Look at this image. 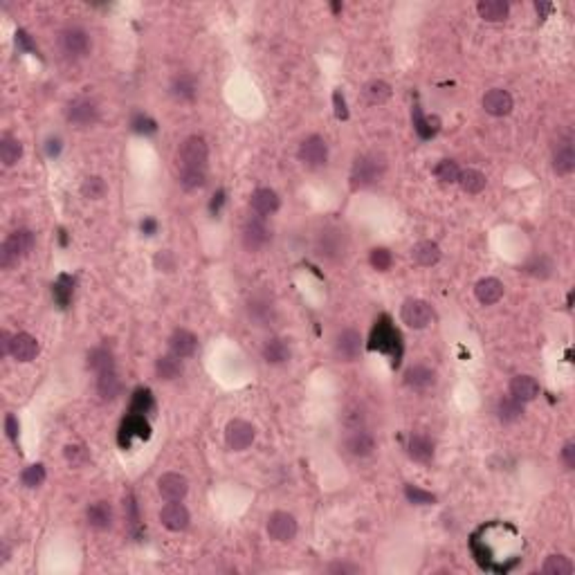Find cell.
I'll use <instances>...</instances> for the list:
<instances>
[{
  "instance_id": "cell-51",
  "label": "cell",
  "mask_w": 575,
  "mask_h": 575,
  "mask_svg": "<svg viewBox=\"0 0 575 575\" xmlns=\"http://www.w3.org/2000/svg\"><path fill=\"white\" fill-rule=\"evenodd\" d=\"M131 129H133V133H140V135H153L157 131V124L148 117V115L135 112L133 119H131Z\"/></svg>"
},
{
  "instance_id": "cell-7",
  "label": "cell",
  "mask_w": 575,
  "mask_h": 575,
  "mask_svg": "<svg viewBox=\"0 0 575 575\" xmlns=\"http://www.w3.org/2000/svg\"><path fill=\"white\" fill-rule=\"evenodd\" d=\"M272 238V232L268 229L263 216H252L250 221L243 225V232H240V240H243V247L247 252H259L263 250Z\"/></svg>"
},
{
  "instance_id": "cell-2",
  "label": "cell",
  "mask_w": 575,
  "mask_h": 575,
  "mask_svg": "<svg viewBox=\"0 0 575 575\" xmlns=\"http://www.w3.org/2000/svg\"><path fill=\"white\" fill-rule=\"evenodd\" d=\"M349 252V234L340 227H324L315 236V254L326 261H340Z\"/></svg>"
},
{
  "instance_id": "cell-63",
  "label": "cell",
  "mask_w": 575,
  "mask_h": 575,
  "mask_svg": "<svg viewBox=\"0 0 575 575\" xmlns=\"http://www.w3.org/2000/svg\"><path fill=\"white\" fill-rule=\"evenodd\" d=\"M535 9H537L539 18H546L550 11H553V5H550V3H535Z\"/></svg>"
},
{
  "instance_id": "cell-32",
  "label": "cell",
  "mask_w": 575,
  "mask_h": 575,
  "mask_svg": "<svg viewBox=\"0 0 575 575\" xmlns=\"http://www.w3.org/2000/svg\"><path fill=\"white\" fill-rule=\"evenodd\" d=\"M477 11L483 20L488 22H501L508 18L510 14V5L503 3V0H481L477 5Z\"/></svg>"
},
{
  "instance_id": "cell-46",
  "label": "cell",
  "mask_w": 575,
  "mask_h": 575,
  "mask_svg": "<svg viewBox=\"0 0 575 575\" xmlns=\"http://www.w3.org/2000/svg\"><path fill=\"white\" fill-rule=\"evenodd\" d=\"M20 481H22V486L34 490V488H39L43 486V481H45V467L41 463H34L30 467L22 470V474H20Z\"/></svg>"
},
{
  "instance_id": "cell-9",
  "label": "cell",
  "mask_w": 575,
  "mask_h": 575,
  "mask_svg": "<svg viewBox=\"0 0 575 575\" xmlns=\"http://www.w3.org/2000/svg\"><path fill=\"white\" fill-rule=\"evenodd\" d=\"M297 519L290 515V512H283V510H274L270 517H268V535L270 539L279 544H285V542H292L297 537Z\"/></svg>"
},
{
  "instance_id": "cell-25",
  "label": "cell",
  "mask_w": 575,
  "mask_h": 575,
  "mask_svg": "<svg viewBox=\"0 0 575 575\" xmlns=\"http://www.w3.org/2000/svg\"><path fill=\"white\" fill-rule=\"evenodd\" d=\"M86 519H88V526L95 528V531H108L112 526V508L108 501H97V503H90L88 510H86Z\"/></svg>"
},
{
  "instance_id": "cell-17",
  "label": "cell",
  "mask_w": 575,
  "mask_h": 575,
  "mask_svg": "<svg viewBox=\"0 0 575 575\" xmlns=\"http://www.w3.org/2000/svg\"><path fill=\"white\" fill-rule=\"evenodd\" d=\"M137 436V439H151V425L144 416L140 413H129V416L124 418L122 427H119V445L122 447H129L131 445V439Z\"/></svg>"
},
{
  "instance_id": "cell-64",
  "label": "cell",
  "mask_w": 575,
  "mask_h": 575,
  "mask_svg": "<svg viewBox=\"0 0 575 575\" xmlns=\"http://www.w3.org/2000/svg\"><path fill=\"white\" fill-rule=\"evenodd\" d=\"M0 347H3V355H9V347H11V335L7 330L0 332Z\"/></svg>"
},
{
  "instance_id": "cell-26",
  "label": "cell",
  "mask_w": 575,
  "mask_h": 575,
  "mask_svg": "<svg viewBox=\"0 0 575 575\" xmlns=\"http://www.w3.org/2000/svg\"><path fill=\"white\" fill-rule=\"evenodd\" d=\"M407 452H409V456L413 458V461L427 463V461H432V456H434V441L425 434H411L409 441H407Z\"/></svg>"
},
{
  "instance_id": "cell-23",
  "label": "cell",
  "mask_w": 575,
  "mask_h": 575,
  "mask_svg": "<svg viewBox=\"0 0 575 575\" xmlns=\"http://www.w3.org/2000/svg\"><path fill=\"white\" fill-rule=\"evenodd\" d=\"M539 396V385L533 375H515L510 380V398L517 402H533Z\"/></svg>"
},
{
  "instance_id": "cell-13",
  "label": "cell",
  "mask_w": 575,
  "mask_h": 575,
  "mask_svg": "<svg viewBox=\"0 0 575 575\" xmlns=\"http://www.w3.org/2000/svg\"><path fill=\"white\" fill-rule=\"evenodd\" d=\"M254 436H257V432L247 420L236 418L225 427V443H227L229 450H234V452L247 450V447L254 443Z\"/></svg>"
},
{
  "instance_id": "cell-29",
  "label": "cell",
  "mask_w": 575,
  "mask_h": 575,
  "mask_svg": "<svg viewBox=\"0 0 575 575\" xmlns=\"http://www.w3.org/2000/svg\"><path fill=\"white\" fill-rule=\"evenodd\" d=\"M434 382H436V373L429 369V366L416 364V366H411V369H407V373H405V385L413 391H425V389L434 387Z\"/></svg>"
},
{
  "instance_id": "cell-62",
  "label": "cell",
  "mask_w": 575,
  "mask_h": 575,
  "mask_svg": "<svg viewBox=\"0 0 575 575\" xmlns=\"http://www.w3.org/2000/svg\"><path fill=\"white\" fill-rule=\"evenodd\" d=\"M155 229H157V223L153 221V218H146V221H142V232H144L146 236L155 234Z\"/></svg>"
},
{
  "instance_id": "cell-34",
  "label": "cell",
  "mask_w": 575,
  "mask_h": 575,
  "mask_svg": "<svg viewBox=\"0 0 575 575\" xmlns=\"http://www.w3.org/2000/svg\"><path fill=\"white\" fill-rule=\"evenodd\" d=\"M155 373H157L160 380H167V382L176 380V377H180V373H182V362H180V358H176L174 353H171V355H162V358H157V362H155Z\"/></svg>"
},
{
  "instance_id": "cell-41",
  "label": "cell",
  "mask_w": 575,
  "mask_h": 575,
  "mask_svg": "<svg viewBox=\"0 0 575 575\" xmlns=\"http://www.w3.org/2000/svg\"><path fill=\"white\" fill-rule=\"evenodd\" d=\"M364 97L369 103H373V106H380V103L389 101L391 86L387 82H382V79H373V82L364 86Z\"/></svg>"
},
{
  "instance_id": "cell-31",
  "label": "cell",
  "mask_w": 575,
  "mask_h": 575,
  "mask_svg": "<svg viewBox=\"0 0 575 575\" xmlns=\"http://www.w3.org/2000/svg\"><path fill=\"white\" fill-rule=\"evenodd\" d=\"M411 259L422 268H432L441 261V247L434 243V240H420V243L413 245Z\"/></svg>"
},
{
  "instance_id": "cell-56",
  "label": "cell",
  "mask_w": 575,
  "mask_h": 575,
  "mask_svg": "<svg viewBox=\"0 0 575 575\" xmlns=\"http://www.w3.org/2000/svg\"><path fill=\"white\" fill-rule=\"evenodd\" d=\"M562 463H564L567 470H573L575 467V443L569 441L562 447Z\"/></svg>"
},
{
  "instance_id": "cell-22",
  "label": "cell",
  "mask_w": 575,
  "mask_h": 575,
  "mask_svg": "<svg viewBox=\"0 0 575 575\" xmlns=\"http://www.w3.org/2000/svg\"><path fill=\"white\" fill-rule=\"evenodd\" d=\"M195 347H198V337H195L191 330L178 328V330H174V335L169 337V351L180 360L191 358V355L195 353Z\"/></svg>"
},
{
  "instance_id": "cell-59",
  "label": "cell",
  "mask_w": 575,
  "mask_h": 575,
  "mask_svg": "<svg viewBox=\"0 0 575 575\" xmlns=\"http://www.w3.org/2000/svg\"><path fill=\"white\" fill-rule=\"evenodd\" d=\"M362 569L355 564H347V562H337V564H330L328 573H360Z\"/></svg>"
},
{
  "instance_id": "cell-37",
  "label": "cell",
  "mask_w": 575,
  "mask_h": 575,
  "mask_svg": "<svg viewBox=\"0 0 575 575\" xmlns=\"http://www.w3.org/2000/svg\"><path fill=\"white\" fill-rule=\"evenodd\" d=\"M22 155V144L16 140L14 135H5L0 140V160H3L5 167H14Z\"/></svg>"
},
{
  "instance_id": "cell-47",
  "label": "cell",
  "mask_w": 575,
  "mask_h": 575,
  "mask_svg": "<svg viewBox=\"0 0 575 575\" xmlns=\"http://www.w3.org/2000/svg\"><path fill=\"white\" fill-rule=\"evenodd\" d=\"M82 193H84V198H88V200H99L101 195L106 193V182H103L99 176H90V178L84 180Z\"/></svg>"
},
{
  "instance_id": "cell-35",
  "label": "cell",
  "mask_w": 575,
  "mask_h": 575,
  "mask_svg": "<svg viewBox=\"0 0 575 575\" xmlns=\"http://www.w3.org/2000/svg\"><path fill=\"white\" fill-rule=\"evenodd\" d=\"M522 413H524V405L522 402H517L515 398H501L497 402V418L503 422V425H512L522 418Z\"/></svg>"
},
{
  "instance_id": "cell-19",
  "label": "cell",
  "mask_w": 575,
  "mask_h": 575,
  "mask_svg": "<svg viewBox=\"0 0 575 575\" xmlns=\"http://www.w3.org/2000/svg\"><path fill=\"white\" fill-rule=\"evenodd\" d=\"M512 106H515L512 95L503 88H492L483 95V108H486V112L492 115V117H503V115H508L512 110Z\"/></svg>"
},
{
  "instance_id": "cell-21",
  "label": "cell",
  "mask_w": 575,
  "mask_h": 575,
  "mask_svg": "<svg viewBox=\"0 0 575 575\" xmlns=\"http://www.w3.org/2000/svg\"><path fill=\"white\" fill-rule=\"evenodd\" d=\"M9 355L16 362H32L39 355V340L30 332H18V335L11 337Z\"/></svg>"
},
{
  "instance_id": "cell-38",
  "label": "cell",
  "mask_w": 575,
  "mask_h": 575,
  "mask_svg": "<svg viewBox=\"0 0 575 575\" xmlns=\"http://www.w3.org/2000/svg\"><path fill=\"white\" fill-rule=\"evenodd\" d=\"M72 292H75V279L70 277V274H59L56 281H54V285H52L54 302L59 304L61 308H65L67 304H70Z\"/></svg>"
},
{
  "instance_id": "cell-57",
  "label": "cell",
  "mask_w": 575,
  "mask_h": 575,
  "mask_svg": "<svg viewBox=\"0 0 575 575\" xmlns=\"http://www.w3.org/2000/svg\"><path fill=\"white\" fill-rule=\"evenodd\" d=\"M5 432H7L11 443L18 441V420H16L14 413H7V416H5Z\"/></svg>"
},
{
  "instance_id": "cell-6",
  "label": "cell",
  "mask_w": 575,
  "mask_h": 575,
  "mask_svg": "<svg viewBox=\"0 0 575 575\" xmlns=\"http://www.w3.org/2000/svg\"><path fill=\"white\" fill-rule=\"evenodd\" d=\"M207 157H209V148H207V142L202 137L189 135L187 140L180 144V151H178L180 169H207Z\"/></svg>"
},
{
  "instance_id": "cell-14",
  "label": "cell",
  "mask_w": 575,
  "mask_h": 575,
  "mask_svg": "<svg viewBox=\"0 0 575 575\" xmlns=\"http://www.w3.org/2000/svg\"><path fill=\"white\" fill-rule=\"evenodd\" d=\"M344 452L353 458H366L375 452V439L364 427L349 429L347 439H344Z\"/></svg>"
},
{
  "instance_id": "cell-58",
  "label": "cell",
  "mask_w": 575,
  "mask_h": 575,
  "mask_svg": "<svg viewBox=\"0 0 575 575\" xmlns=\"http://www.w3.org/2000/svg\"><path fill=\"white\" fill-rule=\"evenodd\" d=\"M223 205H225V191H223V189H218V191L214 193L212 202H209V212H212V216H218V214H221Z\"/></svg>"
},
{
  "instance_id": "cell-48",
  "label": "cell",
  "mask_w": 575,
  "mask_h": 575,
  "mask_svg": "<svg viewBox=\"0 0 575 575\" xmlns=\"http://www.w3.org/2000/svg\"><path fill=\"white\" fill-rule=\"evenodd\" d=\"M364 420H366V416H364V411L358 405H349L342 413V422H344V427H347V429H362Z\"/></svg>"
},
{
  "instance_id": "cell-45",
  "label": "cell",
  "mask_w": 575,
  "mask_h": 575,
  "mask_svg": "<svg viewBox=\"0 0 575 575\" xmlns=\"http://www.w3.org/2000/svg\"><path fill=\"white\" fill-rule=\"evenodd\" d=\"M524 272L533 274V277H539V279H548L550 274H553V263H550V259H546V257H535L524 266Z\"/></svg>"
},
{
  "instance_id": "cell-20",
  "label": "cell",
  "mask_w": 575,
  "mask_h": 575,
  "mask_svg": "<svg viewBox=\"0 0 575 575\" xmlns=\"http://www.w3.org/2000/svg\"><path fill=\"white\" fill-rule=\"evenodd\" d=\"M575 169V148L571 135H567L564 140H560L557 146L553 148V171L557 176H571Z\"/></svg>"
},
{
  "instance_id": "cell-39",
  "label": "cell",
  "mask_w": 575,
  "mask_h": 575,
  "mask_svg": "<svg viewBox=\"0 0 575 575\" xmlns=\"http://www.w3.org/2000/svg\"><path fill=\"white\" fill-rule=\"evenodd\" d=\"M155 409V400H153V394L151 389H135L133 396H131V413H140V416H146V413H151Z\"/></svg>"
},
{
  "instance_id": "cell-5",
  "label": "cell",
  "mask_w": 575,
  "mask_h": 575,
  "mask_svg": "<svg viewBox=\"0 0 575 575\" xmlns=\"http://www.w3.org/2000/svg\"><path fill=\"white\" fill-rule=\"evenodd\" d=\"M56 43H59V52L70 61L84 59L90 52V34L84 27H77V25L61 30Z\"/></svg>"
},
{
  "instance_id": "cell-36",
  "label": "cell",
  "mask_w": 575,
  "mask_h": 575,
  "mask_svg": "<svg viewBox=\"0 0 575 575\" xmlns=\"http://www.w3.org/2000/svg\"><path fill=\"white\" fill-rule=\"evenodd\" d=\"M88 366L93 369L97 375L99 373H106V371H112L115 369V358H112V353L108 349H103V347H97L88 353Z\"/></svg>"
},
{
  "instance_id": "cell-12",
  "label": "cell",
  "mask_w": 575,
  "mask_h": 575,
  "mask_svg": "<svg viewBox=\"0 0 575 575\" xmlns=\"http://www.w3.org/2000/svg\"><path fill=\"white\" fill-rule=\"evenodd\" d=\"M299 160L310 167V169H317V167H324L326 160H328V144L321 135H308L306 140L299 144Z\"/></svg>"
},
{
  "instance_id": "cell-30",
  "label": "cell",
  "mask_w": 575,
  "mask_h": 575,
  "mask_svg": "<svg viewBox=\"0 0 575 575\" xmlns=\"http://www.w3.org/2000/svg\"><path fill=\"white\" fill-rule=\"evenodd\" d=\"M261 355H263V360H266L268 364L279 366V364H285L288 360H290V349H288L285 340H281V337H270L266 344H263Z\"/></svg>"
},
{
  "instance_id": "cell-40",
  "label": "cell",
  "mask_w": 575,
  "mask_h": 575,
  "mask_svg": "<svg viewBox=\"0 0 575 575\" xmlns=\"http://www.w3.org/2000/svg\"><path fill=\"white\" fill-rule=\"evenodd\" d=\"M486 182H488L486 176L477 169H465L461 171V176H458V185H461L465 193H481L486 189Z\"/></svg>"
},
{
  "instance_id": "cell-28",
  "label": "cell",
  "mask_w": 575,
  "mask_h": 575,
  "mask_svg": "<svg viewBox=\"0 0 575 575\" xmlns=\"http://www.w3.org/2000/svg\"><path fill=\"white\" fill-rule=\"evenodd\" d=\"M169 90L178 101H193L195 95H198V82H195L193 75L182 72V75L174 77V82H171Z\"/></svg>"
},
{
  "instance_id": "cell-61",
  "label": "cell",
  "mask_w": 575,
  "mask_h": 575,
  "mask_svg": "<svg viewBox=\"0 0 575 575\" xmlns=\"http://www.w3.org/2000/svg\"><path fill=\"white\" fill-rule=\"evenodd\" d=\"M16 43L20 45L22 50H34V48H32V41H30V37H27V32H25V30H18V32H16Z\"/></svg>"
},
{
  "instance_id": "cell-49",
  "label": "cell",
  "mask_w": 575,
  "mask_h": 575,
  "mask_svg": "<svg viewBox=\"0 0 575 575\" xmlns=\"http://www.w3.org/2000/svg\"><path fill=\"white\" fill-rule=\"evenodd\" d=\"M411 117H413V129H416V133L422 137V140H429V137H434L436 129H432V122L422 115L420 106H413Z\"/></svg>"
},
{
  "instance_id": "cell-16",
  "label": "cell",
  "mask_w": 575,
  "mask_h": 575,
  "mask_svg": "<svg viewBox=\"0 0 575 575\" xmlns=\"http://www.w3.org/2000/svg\"><path fill=\"white\" fill-rule=\"evenodd\" d=\"M157 490L167 501H182L189 492V481L178 472H167L157 479Z\"/></svg>"
},
{
  "instance_id": "cell-4",
  "label": "cell",
  "mask_w": 575,
  "mask_h": 575,
  "mask_svg": "<svg viewBox=\"0 0 575 575\" xmlns=\"http://www.w3.org/2000/svg\"><path fill=\"white\" fill-rule=\"evenodd\" d=\"M34 247V234L30 229H16L11 232L3 247H0V266L3 268H11L16 266L20 259H25L30 254V250Z\"/></svg>"
},
{
  "instance_id": "cell-15",
  "label": "cell",
  "mask_w": 575,
  "mask_h": 575,
  "mask_svg": "<svg viewBox=\"0 0 575 575\" xmlns=\"http://www.w3.org/2000/svg\"><path fill=\"white\" fill-rule=\"evenodd\" d=\"M362 351V337L358 330L344 328L340 335L335 337V355L342 362H353L360 358Z\"/></svg>"
},
{
  "instance_id": "cell-55",
  "label": "cell",
  "mask_w": 575,
  "mask_h": 575,
  "mask_svg": "<svg viewBox=\"0 0 575 575\" xmlns=\"http://www.w3.org/2000/svg\"><path fill=\"white\" fill-rule=\"evenodd\" d=\"M332 103H335V115H337V119H349L347 99H344L342 90H335V95H332Z\"/></svg>"
},
{
  "instance_id": "cell-44",
  "label": "cell",
  "mask_w": 575,
  "mask_h": 575,
  "mask_svg": "<svg viewBox=\"0 0 575 575\" xmlns=\"http://www.w3.org/2000/svg\"><path fill=\"white\" fill-rule=\"evenodd\" d=\"M434 174L443 185H454V182H458V176H461V169H458L454 160H443V162L436 164Z\"/></svg>"
},
{
  "instance_id": "cell-33",
  "label": "cell",
  "mask_w": 575,
  "mask_h": 575,
  "mask_svg": "<svg viewBox=\"0 0 575 575\" xmlns=\"http://www.w3.org/2000/svg\"><path fill=\"white\" fill-rule=\"evenodd\" d=\"M97 394L103 402H110L122 394V382H119L117 373H115V369L97 375Z\"/></svg>"
},
{
  "instance_id": "cell-42",
  "label": "cell",
  "mask_w": 575,
  "mask_h": 575,
  "mask_svg": "<svg viewBox=\"0 0 575 575\" xmlns=\"http://www.w3.org/2000/svg\"><path fill=\"white\" fill-rule=\"evenodd\" d=\"M542 573L546 575H571L573 573V564L571 560L564 557V555H548L544 567H542Z\"/></svg>"
},
{
  "instance_id": "cell-24",
  "label": "cell",
  "mask_w": 575,
  "mask_h": 575,
  "mask_svg": "<svg viewBox=\"0 0 575 575\" xmlns=\"http://www.w3.org/2000/svg\"><path fill=\"white\" fill-rule=\"evenodd\" d=\"M250 205H252V209H254V214L257 216H270V214H274L279 209V195H277V191L274 189H268V187H261V189H257L254 193H252V200H250Z\"/></svg>"
},
{
  "instance_id": "cell-50",
  "label": "cell",
  "mask_w": 575,
  "mask_h": 575,
  "mask_svg": "<svg viewBox=\"0 0 575 575\" xmlns=\"http://www.w3.org/2000/svg\"><path fill=\"white\" fill-rule=\"evenodd\" d=\"M405 497L409 503H416V505H432L436 503V494L422 490V488H416V486H405Z\"/></svg>"
},
{
  "instance_id": "cell-3",
  "label": "cell",
  "mask_w": 575,
  "mask_h": 575,
  "mask_svg": "<svg viewBox=\"0 0 575 575\" xmlns=\"http://www.w3.org/2000/svg\"><path fill=\"white\" fill-rule=\"evenodd\" d=\"M371 351H382V353H391L394 355V364H398L400 355H402V344H400V332L391 324L389 315H382L380 319L375 321L373 332H371Z\"/></svg>"
},
{
  "instance_id": "cell-60",
  "label": "cell",
  "mask_w": 575,
  "mask_h": 575,
  "mask_svg": "<svg viewBox=\"0 0 575 575\" xmlns=\"http://www.w3.org/2000/svg\"><path fill=\"white\" fill-rule=\"evenodd\" d=\"M45 151H48V155L50 157H56L61 153V140L59 137H50L48 140V146H45Z\"/></svg>"
},
{
  "instance_id": "cell-1",
  "label": "cell",
  "mask_w": 575,
  "mask_h": 575,
  "mask_svg": "<svg viewBox=\"0 0 575 575\" xmlns=\"http://www.w3.org/2000/svg\"><path fill=\"white\" fill-rule=\"evenodd\" d=\"M387 171V160L377 153H364L353 162L351 169V187L358 189H369L382 180Z\"/></svg>"
},
{
  "instance_id": "cell-54",
  "label": "cell",
  "mask_w": 575,
  "mask_h": 575,
  "mask_svg": "<svg viewBox=\"0 0 575 575\" xmlns=\"http://www.w3.org/2000/svg\"><path fill=\"white\" fill-rule=\"evenodd\" d=\"M155 266L160 270H164V272H171V270L176 268V259H174V254H171V252H160V254L155 257Z\"/></svg>"
},
{
  "instance_id": "cell-27",
  "label": "cell",
  "mask_w": 575,
  "mask_h": 575,
  "mask_svg": "<svg viewBox=\"0 0 575 575\" xmlns=\"http://www.w3.org/2000/svg\"><path fill=\"white\" fill-rule=\"evenodd\" d=\"M474 295L479 299V304L492 306L503 297V283L499 279H494V277H486V279H481L474 285Z\"/></svg>"
},
{
  "instance_id": "cell-8",
  "label": "cell",
  "mask_w": 575,
  "mask_h": 575,
  "mask_svg": "<svg viewBox=\"0 0 575 575\" xmlns=\"http://www.w3.org/2000/svg\"><path fill=\"white\" fill-rule=\"evenodd\" d=\"M65 117L72 126H77V129H88V126H93L99 119V108L93 99L79 97L67 103Z\"/></svg>"
},
{
  "instance_id": "cell-10",
  "label": "cell",
  "mask_w": 575,
  "mask_h": 575,
  "mask_svg": "<svg viewBox=\"0 0 575 575\" xmlns=\"http://www.w3.org/2000/svg\"><path fill=\"white\" fill-rule=\"evenodd\" d=\"M400 317L409 328L422 330L432 324L434 313H432V306L427 302H422V299H407L400 308Z\"/></svg>"
},
{
  "instance_id": "cell-11",
  "label": "cell",
  "mask_w": 575,
  "mask_h": 575,
  "mask_svg": "<svg viewBox=\"0 0 575 575\" xmlns=\"http://www.w3.org/2000/svg\"><path fill=\"white\" fill-rule=\"evenodd\" d=\"M247 317L254 326H270L274 317H277V308H274V302L266 295V292H257L247 299Z\"/></svg>"
},
{
  "instance_id": "cell-52",
  "label": "cell",
  "mask_w": 575,
  "mask_h": 575,
  "mask_svg": "<svg viewBox=\"0 0 575 575\" xmlns=\"http://www.w3.org/2000/svg\"><path fill=\"white\" fill-rule=\"evenodd\" d=\"M369 263L375 270L387 272L391 268V263H394V257H391V252L387 247H375V250H371V254H369Z\"/></svg>"
},
{
  "instance_id": "cell-43",
  "label": "cell",
  "mask_w": 575,
  "mask_h": 575,
  "mask_svg": "<svg viewBox=\"0 0 575 575\" xmlns=\"http://www.w3.org/2000/svg\"><path fill=\"white\" fill-rule=\"evenodd\" d=\"M207 180V171L205 169H180V187L193 191L200 189Z\"/></svg>"
},
{
  "instance_id": "cell-18",
  "label": "cell",
  "mask_w": 575,
  "mask_h": 575,
  "mask_svg": "<svg viewBox=\"0 0 575 575\" xmlns=\"http://www.w3.org/2000/svg\"><path fill=\"white\" fill-rule=\"evenodd\" d=\"M160 522H162V526L169 528V531L180 533V531H187L189 528L191 515L180 501H169L164 508L160 510Z\"/></svg>"
},
{
  "instance_id": "cell-53",
  "label": "cell",
  "mask_w": 575,
  "mask_h": 575,
  "mask_svg": "<svg viewBox=\"0 0 575 575\" xmlns=\"http://www.w3.org/2000/svg\"><path fill=\"white\" fill-rule=\"evenodd\" d=\"M65 458H67V463L70 465H82L86 461V450L82 445H67L65 447Z\"/></svg>"
}]
</instances>
